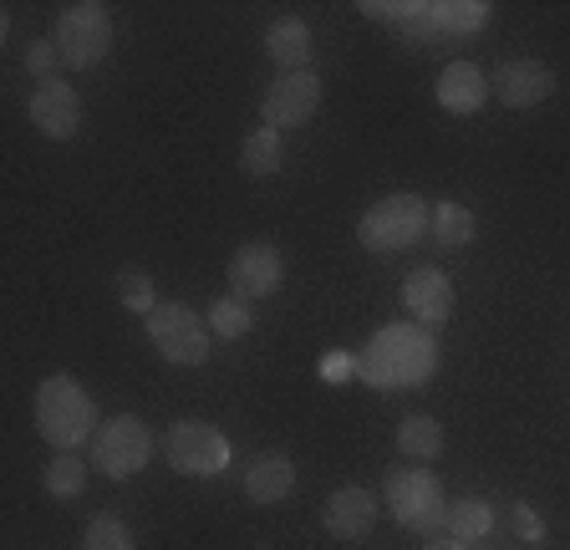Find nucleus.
Wrapping results in <instances>:
<instances>
[{
  "label": "nucleus",
  "instance_id": "nucleus-15",
  "mask_svg": "<svg viewBox=\"0 0 570 550\" xmlns=\"http://www.w3.org/2000/svg\"><path fill=\"white\" fill-rule=\"evenodd\" d=\"M372 520H377V500H372L367 490H356V484H346V490H336L332 500H326V530H332L336 540L372 536Z\"/></svg>",
  "mask_w": 570,
  "mask_h": 550
},
{
  "label": "nucleus",
  "instance_id": "nucleus-3",
  "mask_svg": "<svg viewBox=\"0 0 570 550\" xmlns=\"http://www.w3.org/2000/svg\"><path fill=\"white\" fill-rule=\"evenodd\" d=\"M428 229H433V209H428L423 194H387V199H377L362 215L356 239L372 255H397V251H413Z\"/></svg>",
  "mask_w": 570,
  "mask_h": 550
},
{
  "label": "nucleus",
  "instance_id": "nucleus-5",
  "mask_svg": "<svg viewBox=\"0 0 570 550\" xmlns=\"http://www.w3.org/2000/svg\"><path fill=\"white\" fill-rule=\"evenodd\" d=\"M148 322V342L158 347V357L168 362V367H199V362H209V322H204L194 306H184V301H158L154 312L142 316Z\"/></svg>",
  "mask_w": 570,
  "mask_h": 550
},
{
  "label": "nucleus",
  "instance_id": "nucleus-8",
  "mask_svg": "<svg viewBox=\"0 0 570 550\" xmlns=\"http://www.w3.org/2000/svg\"><path fill=\"white\" fill-rule=\"evenodd\" d=\"M229 459H235V449H229V439L214 423L204 419H184L168 429V464L178 469V474L189 479H214L225 474Z\"/></svg>",
  "mask_w": 570,
  "mask_h": 550
},
{
  "label": "nucleus",
  "instance_id": "nucleus-25",
  "mask_svg": "<svg viewBox=\"0 0 570 550\" xmlns=\"http://www.w3.org/2000/svg\"><path fill=\"white\" fill-rule=\"evenodd\" d=\"M118 301H122V306H128V312L148 316V312H154V306H158L154 275H148V271H132V265H128V271L118 275Z\"/></svg>",
  "mask_w": 570,
  "mask_h": 550
},
{
  "label": "nucleus",
  "instance_id": "nucleus-14",
  "mask_svg": "<svg viewBox=\"0 0 570 550\" xmlns=\"http://www.w3.org/2000/svg\"><path fill=\"white\" fill-rule=\"evenodd\" d=\"M489 72L484 67H474V61H449L439 72V102L449 112H459V118H469V112H479L489 102Z\"/></svg>",
  "mask_w": 570,
  "mask_h": 550
},
{
  "label": "nucleus",
  "instance_id": "nucleus-6",
  "mask_svg": "<svg viewBox=\"0 0 570 550\" xmlns=\"http://www.w3.org/2000/svg\"><path fill=\"white\" fill-rule=\"evenodd\" d=\"M51 41H57V51H61V67L87 72V67L107 61V51H112V11L97 6V0H77V6L61 11Z\"/></svg>",
  "mask_w": 570,
  "mask_h": 550
},
{
  "label": "nucleus",
  "instance_id": "nucleus-17",
  "mask_svg": "<svg viewBox=\"0 0 570 550\" xmlns=\"http://www.w3.org/2000/svg\"><path fill=\"white\" fill-rule=\"evenodd\" d=\"M265 57L281 61V72H306L311 61V26L301 16H281L265 31Z\"/></svg>",
  "mask_w": 570,
  "mask_h": 550
},
{
  "label": "nucleus",
  "instance_id": "nucleus-27",
  "mask_svg": "<svg viewBox=\"0 0 570 550\" xmlns=\"http://www.w3.org/2000/svg\"><path fill=\"white\" fill-rule=\"evenodd\" d=\"M26 67H31V77H41V82H51V72H57V67H61V51H57V41L36 37L31 47H26Z\"/></svg>",
  "mask_w": 570,
  "mask_h": 550
},
{
  "label": "nucleus",
  "instance_id": "nucleus-19",
  "mask_svg": "<svg viewBox=\"0 0 570 550\" xmlns=\"http://www.w3.org/2000/svg\"><path fill=\"white\" fill-rule=\"evenodd\" d=\"M239 168H245L249 179H271V174H281L285 168V144L275 128H261L249 132L245 148H239Z\"/></svg>",
  "mask_w": 570,
  "mask_h": 550
},
{
  "label": "nucleus",
  "instance_id": "nucleus-29",
  "mask_svg": "<svg viewBox=\"0 0 570 550\" xmlns=\"http://www.w3.org/2000/svg\"><path fill=\"white\" fill-rule=\"evenodd\" d=\"M316 372L326 377V383H352L356 377V352H326V357L316 362Z\"/></svg>",
  "mask_w": 570,
  "mask_h": 550
},
{
  "label": "nucleus",
  "instance_id": "nucleus-9",
  "mask_svg": "<svg viewBox=\"0 0 570 550\" xmlns=\"http://www.w3.org/2000/svg\"><path fill=\"white\" fill-rule=\"evenodd\" d=\"M321 108V77L311 72H281L271 87H265V102H261V118L265 128L285 132V128H301V122H311Z\"/></svg>",
  "mask_w": 570,
  "mask_h": 550
},
{
  "label": "nucleus",
  "instance_id": "nucleus-11",
  "mask_svg": "<svg viewBox=\"0 0 570 550\" xmlns=\"http://www.w3.org/2000/svg\"><path fill=\"white\" fill-rule=\"evenodd\" d=\"M494 97L504 102V108H514V112H530V108H540L550 92H556V77H550V67L546 61H534V57H514V61H504L494 72Z\"/></svg>",
  "mask_w": 570,
  "mask_h": 550
},
{
  "label": "nucleus",
  "instance_id": "nucleus-26",
  "mask_svg": "<svg viewBox=\"0 0 570 550\" xmlns=\"http://www.w3.org/2000/svg\"><path fill=\"white\" fill-rule=\"evenodd\" d=\"M82 550H132V530L122 526L118 514H97L82 536Z\"/></svg>",
  "mask_w": 570,
  "mask_h": 550
},
{
  "label": "nucleus",
  "instance_id": "nucleus-1",
  "mask_svg": "<svg viewBox=\"0 0 570 550\" xmlns=\"http://www.w3.org/2000/svg\"><path fill=\"white\" fill-rule=\"evenodd\" d=\"M439 372V336L417 322H392L372 332V342L356 352V377L377 393H403L423 387Z\"/></svg>",
  "mask_w": 570,
  "mask_h": 550
},
{
  "label": "nucleus",
  "instance_id": "nucleus-4",
  "mask_svg": "<svg viewBox=\"0 0 570 550\" xmlns=\"http://www.w3.org/2000/svg\"><path fill=\"white\" fill-rule=\"evenodd\" d=\"M382 500L403 530L439 536L443 520H449V494H443L439 474H428V469H392L387 484H382Z\"/></svg>",
  "mask_w": 570,
  "mask_h": 550
},
{
  "label": "nucleus",
  "instance_id": "nucleus-16",
  "mask_svg": "<svg viewBox=\"0 0 570 550\" xmlns=\"http://www.w3.org/2000/svg\"><path fill=\"white\" fill-rule=\"evenodd\" d=\"M291 490H296V464H291L285 454L249 459V469H245V494H249L255 504H281Z\"/></svg>",
  "mask_w": 570,
  "mask_h": 550
},
{
  "label": "nucleus",
  "instance_id": "nucleus-23",
  "mask_svg": "<svg viewBox=\"0 0 570 550\" xmlns=\"http://www.w3.org/2000/svg\"><path fill=\"white\" fill-rule=\"evenodd\" d=\"M489 6L484 0H439V31L443 37H474L484 31Z\"/></svg>",
  "mask_w": 570,
  "mask_h": 550
},
{
  "label": "nucleus",
  "instance_id": "nucleus-28",
  "mask_svg": "<svg viewBox=\"0 0 570 550\" xmlns=\"http://www.w3.org/2000/svg\"><path fill=\"white\" fill-rule=\"evenodd\" d=\"M510 520H514V536H520L524 546H540V540H546V520H540L534 504H514Z\"/></svg>",
  "mask_w": 570,
  "mask_h": 550
},
{
  "label": "nucleus",
  "instance_id": "nucleus-7",
  "mask_svg": "<svg viewBox=\"0 0 570 550\" xmlns=\"http://www.w3.org/2000/svg\"><path fill=\"white\" fill-rule=\"evenodd\" d=\"M154 459V433L148 423L132 419V413H118V419H107L92 439V469H102L107 479H132L148 469Z\"/></svg>",
  "mask_w": 570,
  "mask_h": 550
},
{
  "label": "nucleus",
  "instance_id": "nucleus-20",
  "mask_svg": "<svg viewBox=\"0 0 570 550\" xmlns=\"http://www.w3.org/2000/svg\"><path fill=\"white\" fill-rule=\"evenodd\" d=\"M397 449H403L407 459H417V464H428V459L443 454V429L439 419H428V413H413V419L397 423Z\"/></svg>",
  "mask_w": 570,
  "mask_h": 550
},
{
  "label": "nucleus",
  "instance_id": "nucleus-10",
  "mask_svg": "<svg viewBox=\"0 0 570 550\" xmlns=\"http://www.w3.org/2000/svg\"><path fill=\"white\" fill-rule=\"evenodd\" d=\"M225 275H229V296L265 301V296H275V291H281L285 261H281V251H275L271 239H249V245H239V251L229 255Z\"/></svg>",
  "mask_w": 570,
  "mask_h": 550
},
{
  "label": "nucleus",
  "instance_id": "nucleus-22",
  "mask_svg": "<svg viewBox=\"0 0 570 550\" xmlns=\"http://www.w3.org/2000/svg\"><path fill=\"white\" fill-rule=\"evenodd\" d=\"M428 235L439 239L443 251H459V245H469V239H474V209H469V204L443 199L439 209H433V229H428Z\"/></svg>",
  "mask_w": 570,
  "mask_h": 550
},
{
  "label": "nucleus",
  "instance_id": "nucleus-21",
  "mask_svg": "<svg viewBox=\"0 0 570 550\" xmlns=\"http://www.w3.org/2000/svg\"><path fill=\"white\" fill-rule=\"evenodd\" d=\"M249 326H255V306H249L245 296H219L209 306L214 342H239V336H249Z\"/></svg>",
  "mask_w": 570,
  "mask_h": 550
},
{
  "label": "nucleus",
  "instance_id": "nucleus-24",
  "mask_svg": "<svg viewBox=\"0 0 570 550\" xmlns=\"http://www.w3.org/2000/svg\"><path fill=\"white\" fill-rule=\"evenodd\" d=\"M87 490V464L77 454H57L47 464V494L51 500H77Z\"/></svg>",
  "mask_w": 570,
  "mask_h": 550
},
{
  "label": "nucleus",
  "instance_id": "nucleus-13",
  "mask_svg": "<svg viewBox=\"0 0 570 550\" xmlns=\"http://www.w3.org/2000/svg\"><path fill=\"white\" fill-rule=\"evenodd\" d=\"M403 306L413 312L417 326H443L453 316V281L443 271H433V265H423V271H413L403 281Z\"/></svg>",
  "mask_w": 570,
  "mask_h": 550
},
{
  "label": "nucleus",
  "instance_id": "nucleus-18",
  "mask_svg": "<svg viewBox=\"0 0 570 550\" xmlns=\"http://www.w3.org/2000/svg\"><path fill=\"white\" fill-rule=\"evenodd\" d=\"M494 530V504L484 500H453L449 520H443V536L459 540V546H479V540Z\"/></svg>",
  "mask_w": 570,
  "mask_h": 550
},
{
  "label": "nucleus",
  "instance_id": "nucleus-12",
  "mask_svg": "<svg viewBox=\"0 0 570 550\" xmlns=\"http://www.w3.org/2000/svg\"><path fill=\"white\" fill-rule=\"evenodd\" d=\"M26 112H31L36 132H47V138H71V132L82 128V97H77L71 82H61V77L36 87Z\"/></svg>",
  "mask_w": 570,
  "mask_h": 550
},
{
  "label": "nucleus",
  "instance_id": "nucleus-2",
  "mask_svg": "<svg viewBox=\"0 0 570 550\" xmlns=\"http://www.w3.org/2000/svg\"><path fill=\"white\" fill-rule=\"evenodd\" d=\"M36 429H41V439H47L51 449L71 454L77 443H92L102 423H97L92 393H87L77 377L57 372V377H47V383L36 387Z\"/></svg>",
  "mask_w": 570,
  "mask_h": 550
},
{
  "label": "nucleus",
  "instance_id": "nucleus-30",
  "mask_svg": "<svg viewBox=\"0 0 570 550\" xmlns=\"http://www.w3.org/2000/svg\"><path fill=\"white\" fill-rule=\"evenodd\" d=\"M423 550H469V546H459V540H449V536H439V540H428Z\"/></svg>",
  "mask_w": 570,
  "mask_h": 550
}]
</instances>
